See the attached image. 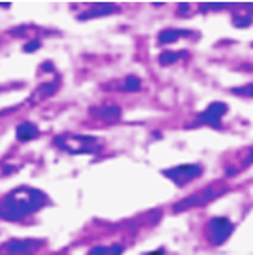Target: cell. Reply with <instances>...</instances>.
Returning <instances> with one entry per match:
<instances>
[{"label":"cell","mask_w":253,"mask_h":255,"mask_svg":"<svg viewBox=\"0 0 253 255\" xmlns=\"http://www.w3.org/2000/svg\"><path fill=\"white\" fill-rule=\"evenodd\" d=\"M55 146L61 147L63 151H68V153H97L102 149V142L100 138H93V136H82V134H61V136L55 138Z\"/></svg>","instance_id":"obj_2"},{"label":"cell","mask_w":253,"mask_h":255,"mask_svg":"<svg viewBox=\"0 0 253 255\" xmlns=\"http://www.w3.org/2000/svg\"><path fill=\"white\" fill-rule=\"evenodd\" d=\"M181 57H183V53H174V51H163V53L159 55V63L163 64V66H170V64L178 63Z\"/></svg>","instance_id":"obj_15"},{"label":"cell","mask_w":253,"mask_h":255,"mask_svg":"<svg viewBox=\"0 0 253 255\" xmlns=\"http://www.w3.org/2000/svg\"><path fill=\"white\" fill-rule=\"evenodd\" d=\"M59 85H61L59 80L42 83L36 91L32 93V97L28 99V102H30V104H38V102H42V101H45V99H49V97H53L55 93H57V89H59Z\"/></svg>","instance_id":"obj_8"},{"label":"cell","mask_w":253,"mask_h":255,"mask_svg":"<svg viewBox=\"0 0 253 255\" xmlns=\"http://www.w3.org/2000/svg\"><path fill=\"white\" fill-rule=\"evenodd\" d=\"M95 118L102 119V121H118L121 118V108L118 106H104V108H95L93 110Z\"/></svg>","instance_id":"obj_13"},{"label":"cell","mask_w":253,"mask_h":255,"mask_svg":"<svg viewBox=\"0 0 253 255\" xmlns=\"http://www.w3.org/2000/svg\"><path fill=\"white\" fill-rule=\"evenodd\" d=\"M140 89V78L136 76H126L123 80V91L125 93H136Z\"/></svg>","instance_id":"obj_16"},{"label":"cell","mask_w":253,"mask_h":255,"mask_svg":"<svg viewBox=\"0 0 253 255\" xmlns=\"http://www.w3.org/2000/svg\"><path fill=\"white\" fill-rule=\"evenodd\" d=\"M15 134H17V140L21 142H28V140H34L38 138L40 130L34 123H21L17 128H15Z\"/></svg>","instance_id":"obj_12"},{"label":"cell","mask_w":253,"mask_h":255,"mask_svg":"<svg viewBox=\"0 0 253 255\" xmlns=\"http://www.w3.org/2000/svg\"><path fill=\"white\" fill-rule=\"evenodd\" d=\"M163 176L172 180L176 185H183V183H189L195 178L202 176V166L200 164H180V166L163 170Z\"/></svg>","instance_id":"obj_5"},{"label":"cell","mask_w":253,"mask_h":255,"mask_svg":"<svg viewBox=\"0 0 253 255\" xmlns=\"http://www.w3.org/2000/svg\"><path fill=\"white\" fill-rule=\"evenodd\" d=\"M252 163H253V149L248 153V157L244 159V164H252Z\"/></svg>","instance_id":"obj_19"},{"label":"cell","mask_w":253,"mask_h":255,"mask_svg":"<svg viewBox=\"0 0 253 255\" xmlns=\"http://www.w3.org/2000/svg\"><path fill=\"white\" fill-rule=\"evenodd\" d=\"M189 34H193V32L181 30V28H166L163 32H159V38H157V40H159L161 46H168V44H174V42H178L180 38L189 36Z\"/></svg>","instance_id":"obj_11"},{"label":"cell","mask_w":253,"mask_h":255,"mask_svg":"<svg viewBox=\"0 0 253 255\" xmlns=\"http://www.w3.org/2000/svg\"><path fill=\"white\" fill-rule=\"evenodd\" d=\"M236 13L233 15V23L235 27H250L252 25V13H253V4H242V6H233Z\"/></svg>","instance_id":"obj_10"},{"label":"cell","mask_w":253,"mask_h":255,"mask_svg":"<svg viewBox=\"0 0 253 255\" xmlns=\"http://www.w3.org/2000/svg\"><path fill=\"white\" fill-rule=\"evenodd\" d=\"M38 47H42V42H40V40H32V42H28L27 46H25V51H27V53H32V51H36Z\"/></svg>","instance_id":"obj_18"},{"label":"cell","mask_w":253,"mask_h":255,"mask_svg":"<svg viewBox=\"0 0 253 255\" xmlns=\"http://www.w3.org/2000/svg\"><path fill=\"white\" fill-rule=\"evenodd\" d=\"M206 231H208L210 242H212L214 246H221L227 238L233 235L235 225H233V221H229L227 218H214L208 223Z\"/></svg>","instance_id":"obj_6"},{"label":"cell","mask_w":253,"mask_h":255,"mask_svg":"<svg viewBox=\"0 0 253 255\" xmlns=\"http://www.w3.org/2000/svg\"><path fill=\"white\" fill-rule=\"evenodd\" d=\"M123 254V246L114 244V246H95L89 252V255H121Z\"/></svg>","instance_id":"obj_14"},{"label":"cell","mask_w":253,"mask_h":255,"mask_svg":"<svg viewBox=\"0 0 253 255\" xmlns=\"http://www.w3.org/2000/svg\"><path fill=\"white\" fill-rule=\"evenodd\" d=\"M227 8H231L229 4H204V6H200V9L202 11H214V9H227Z\"/></svg>","instance_id":"obj_17"},{"label":"cell","mask_w":253,"mask_h":255,"mask_svg":"<svg viewBox=\"0 0 253 255\" xmlns=\"http://www.w3.org/2000/svg\"><path fill=\"white\" fill-rule=\"evenodd\" d=\"M227 110H229V106H227L225 102H212L208 108L199 114V123L219 127V123H221L223 116L227 114Z\"/></svg>","instance_id":"obj_7"},{"label":"cell","mask_w":253,"mask_h":255,"mask_svg":"<svg viewBox=\"0 0 253 255\" xmlns=\"http://www.w3.org/2000/svg\"><path fill=\"white\" fill-rule=\"evenodd\" d=\"M42 246L40 238H13L0 246V255H34Z\"/></svg>","instance_id":"obj_4"},{"label":"cell","mask_w":253,"mask_h":255,"mask_svg":"<svg viewBox=\"0 0 253 255\" xmlns=\"http://www.w3.org/2000/svg\"><path fill=\"white\" fill-rule=\"evenodd\" d=\"M227 193V185H221V183H216V185H208L204 189H200L199 193H193L189 197H185L183 201L176 202L174 204V212H185L189 208H195V206H204L208 202L219 199L221 195Z\"/></svg>","instance_id":"obj_3"},{"label":"cell","mask_w":253,"mask_h":255,"mask_svg":"<svg viewBox=\"0 0 253 255\" xmlns=\"http://www.w3.org/2000/svg\"><path fill=\"white\" fill-rule=\"evenodd\" d=\"M119 11L118 6L114 4H93L87 11L80 13V21H87V19H95V17H102V15H110V13H116Z\"/></svg>","instance_id":"obj_9"},{"label":"cell","mask_w":253,"mask_h":255,"mask_svg":"<svg viewBox=\"0 0 253 255\" xmlns=\"http://www.w3.org/2000/svg\"><path fill=\"white\" fill-rule=\"evenodd\" d=\"M45 204H49V197L44 191L28 185H19L0 199V219L23 221L44 208Z\"/></svg>","instance_id":"obj_1"}]
</instances>
